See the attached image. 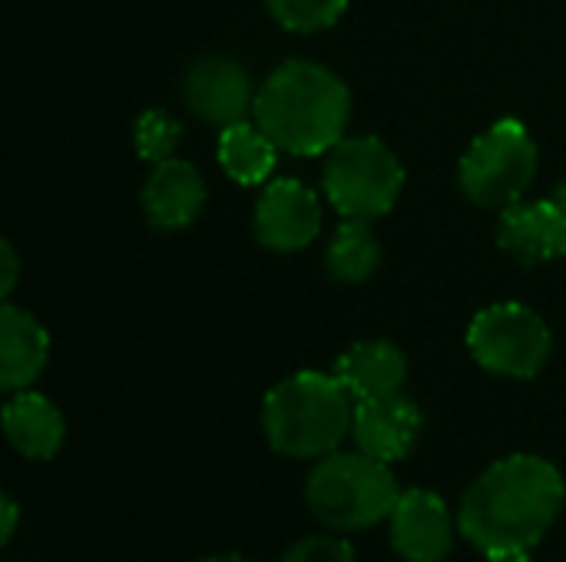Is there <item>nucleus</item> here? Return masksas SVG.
<instances>
[{"instance_id": "ddd939ff", "label": "nucleus", "mask_w": 566, "mask_h": 562, "mask_svg": "<svg viewBox=\"0 0 566 562\" xmlns=\"http://www.w3.org/2000/svg\"><path fill=\"white\" fill-rule=\"evenodd\" d=\"M206 205V179L186 159L156 162L143 185V212L153 229L176 232L199 219Z\"/></svg>"}, {"instance_id": "f03ea898", "label": "nucleus", "mask_w": 566, "mask_h": 562, "mask_svg": "<svg viewBox=\"0 0 566 562\" xmlns=\"http://www.w3.org/2000/svg\"><path fill=\"white\" fill-rule=\"evenodd\" d=\"M255 123L282 152H332L352 119V93L338 73L312 60H289L269 73L255 93Z\"/></svg>"}, {"instance_id": "f3484780", "label": "nucleus", "mask_w": 566, "mask_h": 562, "mask_svg": "<svg viewBox=\"0 0 566 562\" xmlns=\"http://www.w3.org/2000/svg\"><path fill=\"white\" fill-rule=\"evenodd\" d=\"M216 156H219L222 172L232 182L262 185L272 176L275 162H279V146L259 123L242 119V123H232V126L222 129Z\"/></svg>"}, {"instance_id": "393cba45", "label": "nucleus", "mask_w": 566, "mask_h": 562, "mask_svg": "<svg viewBox=\"0 0 566 562\" xmlns=\"http://www.w3.org/2000/svg\"><path fill=\"white\" fill-rule=\"evenodd\" d=\"M199 562H252L249 556H239V553H222V556H209V560Z\"/></svg>"}, {"instance_id": "9b49d317", "label": "nucleus", "mask_w": 566, "mask_h": 562, "mask_svg": "<svg viewBox=\"0 0 566 562\" xmlns=\"http://www.w3.org/2000/svg\"><path fill=\"white\" fill-rule=\"evenodd\" d=\"M421 431H424V414L405 394L355 404L352 437H355L358 450H365L368 457H375L381 464L408 460L418 447Z\"/></svg>"}, {"instance_id": "0eeeda50", "label": "nucleus", "mask_w": 566, "mask_h": 562, "mask_svg": "<svg viewBox=\"0 0 566 562\" xmlns=\"http://www.w3.org/2000/svg\"><path fill=\"white\" fill-rule=\"evenodd\" d=\"M468 351L488 374L534 381L551 361L554 335L534 308L504 301L474 315L468 328Z\"/></svg>"}, {"instance_id": "aec40b11", "label": "nucleus", "mask_w": 566, "mask_h": 562, "mask_svg": "<svg viewBox=\"0 0 566 562\" xmlns=\"http://www.w3.org/2000/svg\"><path fill=\"white\" fill-rule=\"evenodd\" d=\"M182 139V126L176 116H169L166 109H146L136 126H133V142H136V152L139 159L146 162H166L172 159L176 146Z\"/></svg>"}, {"instance_id": "4be33fe9", "label": "nucleus", "mask_w": 566, "mask_h": 562, "mask_svg": "<svg viewBox=\"0 0 566 562\" xmlns=\"http://www.w3.org/2000/svg\"><path fill=\"white\" fill-rule=\"evenodd\" d=\"M0 255H3V282H0V291L10 295L13 285H17V275H20V258H17V252H13L10 242L0 245Z\"/></svg>"}, {"instance_id": "f257e3e1", "label": "nucleus", "mask_w": 566, "mask_h": 562, "mask_svg": "<svg viewBox=\"0 0 566 562\" xmlns=\"http://www.w3.org/2000/svg\"><path fill=\"white\" fill-rule=\"evenodd\" d=\"M566 480L547 457L511 454L491 464L461 497L458 530L488 560L527 556L557 523Z\"/></svg>"}, {"instance_id": "423d86ee", "label": "nucleus", "mask_w": 566, "mask_h": 562, "mask_svg": "<svg viewBox=\"0 0 566 562\" xmlns=\"http://www.w3.org/2000/svg\"><path fill=\"white\" fill-rule=\"evenodd\" d=\"M322 189L345 219L375 222L395 209L405 189V166L378 136L342 139L325 159Z\"/></svg>"}, {"instance_id": "1a4fd4ad", "label": "nucleus", "mask_w": 566, "mask_h": 562, "mask_svg": "<svg viewBox=\"0 0 566 562\" xmlns=\"http://www.w3.org/2000/svg\"><path fill=\"white\" fill-rule=\"evenodd\" d=\"M255 238L269 252H302L322 232V202L298 179H275L255 202Z\"/></svg>"}, {"instance_id": "5701e85b", "label": "nucleus", "mask_w": 566, "mask_h": 562, "mask_svg": "<svg viewBox=\"0 0 566 562\" xmlns=\"http://www.w3.org/2000/svg\"><path fill=\"white\" fill-rule=\"evenodd\" d=\"M0 507H3V517H0V540L10 543L13 533H17V523H20V510H17V503H13L10 494L0 497Z\"/></svg>"}, {"instance_id": "20e7f679", "label": "nucleus", "mask_w": 566, "mask_h": 562, "mask_svg": "<svg viewBox=\"0 0 566 562\" xmlns=\"http://www.w3.org/2000/svg\"><path fill=\"white\" fill-rule=\"evenodd\" d=\"M401 497L391 464L365 450H335L318 457L305 480V503L312 517L335 533H358L385 523Z\"/></svg>"}, {"instance_id": "dca6fc26", "label": "nucleus", "mask_w": 566, "mask_h": 562, "mask_svg": "<svg viewBox=\"0 0 566 562\" xmlns=\"http://www.w3.org/2000/svg\"><path fill=\"white\" fill-rule=\"evenodd\" d=\"M3 434L20 457L53 460L66 441V421L50 397L27 388L3 404Z\"/></svg>"}, {"instance_id": "2eb2a0df", "label": "nucleus", "mask_w": 566, "mask_h": 562, "mask_svg": "<svg viewBox=\"0 0 566 562\" xmlns=\"http://www.w3.org/2000/svg\"><path fill=\"white\" fill-rule=\"evenodd\" d=\"M50 361L46 328L23 308H0V388L7 394L27 391Z\"/></svg>"}, {"instance_id": "39448f33", "label": "nucleus", "mask_w": 566, "mask_h": 562, "mask_svg": "<svg viewBox=\"0 0 566 562\" xmlns=\"http://www.w3.org/2000/svg\"><path fill=\"white\" fill-rule=\"evenodd\" d=\"M537 142L521 119H501L481 132L458 166L461 192L481 209H511L537 179Z\"/></svg>"}, {"instance_id": "4468645a", "label": "nucleus", "mask_w": 566, "mask_h": 562, "mask_svg": "<svg viewBox=\"0 0 566 562\" xmlns=\"http://www.w3.org/2000/svg\"><path fill=\"white\" fill-rule=\"evenodd\" d=\"M408 374H411L408 354L385 338L358 341L335 361V378L352 391L355 401L405 394Z\"/></svg>"}, {"instance_id": "9d476101", "label": "nucleus", "mask_w": 566, "mask_h": 562, "mask_svg": "<svg viewBox=\"0 0 566 562\" xmlns=\"http://www.w3.org/2000/svg\"><path fill=\"white\" fill-rule=\"evenodd\" d=\"M458 513L451 517L448 503L434 490H401L391 517V550L405 562H444L454 550Z\"/></svg>"}, {"instance_id": "412c9836", "label": "nucleus", "mask_w": 566, "mask_h": 562, "mask_svg": "<svg viewBox=\"0 0 566 562\" xmlns=\"http://www.w3.org/2000/svg\"><path fill=\"white\" fill-rule=\"evenodd\" d=\"M282 562H358L355 550L348 540L338 537H305L295 547H289V553Z\"/></svg>"}, {"instance_id": "a211bd4d", "label": "nucleus", "mask_w": 566, "mask_h": 562, "mask_svg": "<svg viewBox=\"0 0 566 562\" xmlns=\"http://www.w3.org/2000/svg\"><path fill=\"white\" fill-rule=\"evenodd\" d=\"M381 265V242L361 219H345L328 248H325V268L342 285H361L368 282Z\"/></svg>"}, {"instance_id": "b1692460", "label": "nucleus", "mask_w": 566, "mask_h": 562, "mask_svg": "<svg viewBox=\"0 0 566 562\" xmlns=\"http://www.w3.org/2000/svg\"><path fill=\"white\" fill-rule=\"evenodd\" d=\"M551 199L557 202V209H560V212L566 215V182H560V185H557V189L551 192Z\"/></svg>"}, {"instance_id": "6e6552de", "label": "nucleus", "mask_w": 566, "mask_h": 562, "mask_svg": "<svg viewBox=\"0 0 566 562\" xmlns=\"http://www.w3.org/2000/svg\"><path fill=\"white\" fill-rule=\"evenodd\" d=\"M255 93L259 89H252L249 70L226 53L199 56L182 79V99L189 113L219 129L242 123L245 113L255 106Z\"/></svg>"}, {"instance_id": "a878e982", "label": "nucleus", "mask_w": 566, "mask_h": 562, "mask_svg": "<svg viewBox=\"0 0 566 562\" xmlns=\"http://www.w3.org/2000/svg\"><path fill=\"white\" fill-rule=\"evenodd\" d=\"M491 562H534V560H531V553H527V556H504V560H491Z\"/></svg>"}, {"instance_id": "f8f14e48", "label": "nucleus", "mask_w": 566, "mask_h": 562, "mask_svg": "<svg viewBox=\"0 0 566 562\" xmlns=\"http://www.w3.org/2000/svg\"><path fill=\"white\" fill-rule=\"evenodd\" d=\"M497 245L524 268L554 262L566 255V215L551 195L537 202H517L501 212Z\"/></svg>"}, {"instance_id": "6ab92c4d", "label": "nucleus", "mask_w": 566, "mask_h": 562, "mask_svg": "<svg viewBox=\"0 0 566 562\" xmlns=\"http://www.w3.org/2000/svg\"><path fill=\"white\" fill-rule=\"evenodd\" d=\"M265 7L279 26L292 33H318L345 17L348 0H265Z\"/></svg>"}, {"instance_id": "7ed1b4c3", "label": "nucleus", "mask_w": 566, "mask_h": 562, "mask_svg": "<svg viewBox=\"0 0 566 562\" xmlns=\"http://www.w3.org/2000/svg\"><path fill=\"white\" fill-rule=\"evenodd\" d=\"M355 397L332 374L298 371L279 381L262 401V431L275 454L318 460L342 450L355 424Z\"/></svg>"}]
</instances>
